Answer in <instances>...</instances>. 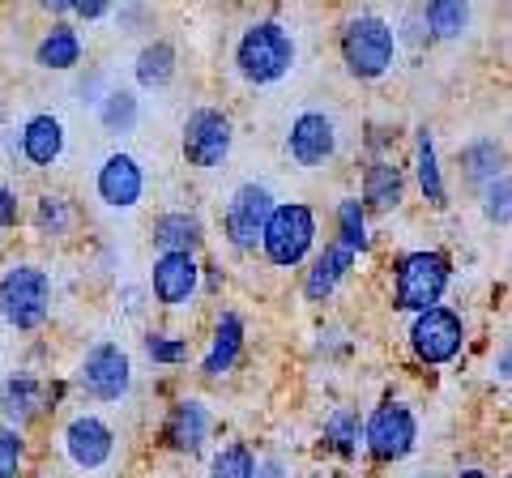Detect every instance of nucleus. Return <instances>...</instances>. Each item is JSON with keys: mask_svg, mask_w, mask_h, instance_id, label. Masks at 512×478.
Segmentation results:
<instances>
[{"mask_svg": "<svg viewBox=\"0 0 512 478\" xmlns=\"http://www.w3.org/2000/svg\"><path fill=\"white\" fill-rule=\"evenodd\" d=\"M235 65L252 86H274L295 69V39L282 22H252L235 47Z\"/></svg>", "mask_w": 512, "mask_h": 478, "instance_id": "f257e3e1", "label": "nucleus"}, {"mask_svg": "<svg viewBox=\"0 0 512 478\" xmlns=\"http://www.w3.org/2000/svg\"><path fill=\"white\" fill-rule=\"evenodd\" d=\"M448 278H453V265H448L444 252H410V257L397 261L393 274V308L414 316L440 308Z\"/></svg>", "mask_w": 512, "mask_h": 478, "instance_id": "f03ea898", "label": "nucleus"}, {"mask_svg": "<svg viewBox=\"0 0 512 478\" xmlns=\"http://www.w3.org/2000/svg\"><path fill=\"white\" fill-rule=\"evenodd\" d=\"M342 60L359 82H376L397 60V30L376 13H359L342 30Z\"/></svg>", "mask_w": 512, "mask_h": 478, "instance_id": "7ed1b4c3", "label": "nucleus"}, {"mask_svg": "<svg viewBox=\"0 0 512 478\" xmlns=\"http://www.w3.org/2000/svg\"><path fill=\"white\" fill-rule=\"evenodd\" d=\"M52 312V278L43 274L39 265H13L0 278V316L13 329H39Z\"/></svg>", "mask_w": 512, "mask_h": 478, "instance_id": "20e7f679", "label": "nucleus"}, {"mask_svg": "<svg viewBox=\"0 0 512 478\" xmlns=\"http://www.w3.org/2000/svg\"><path fill=\"white\" fill-rule=\"evenodd\" d=\"M312 244H316V214L303 201H282L261 239V252L269 257V265L295 269L312 252Z\"/></svg>", "mask_w": 512, "mask_h": 478, "instance_id": "39448f33", "label": "nucleus"}, {"mask_svg": "<svg viewBox=\"0 0 512 478\" xmlns=\"http://www.w3.org/2000/svg\"><path fill=\"white\" fill-rule=\"evenodd\" d=\"M77 385L82 393H90L94 402H120L133 385V363L116 342H99L82 355V368H77Z\"/></svg>", "mask_w": 512, "mask_h": 478, "instance_id": "423d86ee", "label": "nucleus"}, {"mask_svg": "<svg viewBox=\"0 0 512 478\" xmlns=\"http://www.w3.org/2000/svg\"><path fill=\"white\" fill-rule=\"evenodd\" d=\"M274 193L265 184H244L235 188V197L227 201V214H222V227H227V239L239 252H252L265 239V227L274 218Z\"/></svg>", "mask_w": 512, "mask_h": 478, "instance_id": "0eeeda50", "label": "nucleus"}, {"mask_svg": "<svg viewBox=\"0 0 512 478\" xmlns=\"http://www.w3.org/2000/svg\"><path fill=\"white\" fill-rule=\"evenodd\" d=\"M414 440H419V423H414L410 406H402V402L376 406L363 423V444L376 461H402L414 449Z\"/></svg>", "mask_w": 512, "mask_h": 478, "instance_id": "6e6552de", "label": "nucleus"}, {"mask_svg": "<svg viewBox=\"0 0 512 478\" xmlns=\"http://www.w3.org/2000/svg\"><path fill=\"white\" fill-rule=\"evenodd\" d=\"M231 137H235L231 133V120L222 116V111L197 107L184 120V137H180L188 167H201V171L222 167V163H227V154H231Z\"/></svg>", "mask_w": 512, "mask_h": 478, "instance_id": "1a4fd4ad", "label": "nucleus"}, {"mask_svg": "<svg viewBox=\"0 0 512 478\" xmlns=\"http://www.w3.org/2000/svg\"><path fill=\"white\" fill-rule=\"evenodd\" d=\"M410 346L423 363H453L466 346V325H461L457 312L448 308H431L423 316H414L410 325Z\"/></svg>", "mask_w": 512, "mask_h": 478, "instance_id": "9d476101", "label": "nucleus"}, {"mask_svg": "<svg viewBox=\"0 0 512 478\" xmlns=\"http://www.w3.org/2000/svg\"><path fill=\"white\" fill-rule=\"evenodd\" d=\"M333 150H338V129H333V120L325 111H303L291 124V133H286V154H291L299 167L329 163Z\"/></svg>", "mask_w": 512, "mask_h": 478, "instance_id": "9b49d317", "label": "nucleus"}, {"mask_svg": "<svg viewBox=\"0 0 512 478\" xmlns=\"http://www.w3.org/2000/svg\"><path fill=\"white\" fill-rule=\"evenodd\" d=\"M64 453H69L73 466L99 470V466L111 461V453H116V436H111V427L103 419H94V414H77V419L64 427Z\"/></svg>", "mask_w": 512, "mask_h": 478, "instance_id": "f8f14e48", "label": "nucleus"}, {"mask_svg": "<svg viewBox=\"0 0 512 478\" xmlns=\"http://www.w3.org/2000/svg\"><path fill=\"white\" fill-rule=\"evenodd\" d=\"M197 282H201V269L184 252H167V257L154 261V274H150V291L163 308H184L192 295H197Z\"/></svg>", "mask_w": 512, "mask_h": 478, "instance_id": "ddd939ff", "label": "nucleus"}, {"mask_svg": "<svg viewBox=\"0 0 512 478\" xmlns=\"http://www.w3.org/2000/svg\"><path fill=\"white\" fill-rule=\"evenodd\" d=\"M94 188H99L103 205H111V210H133L141 201V193H146V175H141V163L133 154H111L99 167Z\"/></svg>", "mask_w": 512, "mask_h": 478, "instance_id": "4468645a", "label": "nucleus"}, {"mask_svg": "<svg viewBox=\"0 0 512 478\" xmlns=\"http://www.w3.org/2000/svg\"><path fill=\"white\" fill-rule=\"evenodd\" d=\"M210 410H205V402H197V397H184V402H175L171 414H167V444L175 453H201L205 440H210Z\"/></svg>", "mask_w": 512, "mask_h": 478, "instance_id": "2eb2a0df", "label": "nucleus"}, {"mask_svg": "<svg viewBox=\"0 0 512 478\" xmlns=\"http://www.w3.org/2000/svg\"><path fill=\"white\" fill-rule=\"evenodd\" d=\"M350 269H355V252H350L342 239L338 244H325V252L312 261L308 278H303V295H308L312 304H325V299L342 286V278L350 274Z\"/></svg>", "mask_w": 512, "mask_h": 478, "instance_id": "dca6fc26", "label": "nucleus"}, {"mask_svg": "<svg viewBox=\"0 0 512 478\" xmlns=\"http://www.w3.org/2000/svg\"><path fill=\"white\" fill-rule=\"evenodd\" d=\"M201 218L188 214V210H175V214H163L154 222V248L158 257H167V252H184V257H192V252L201 248Z\"/></svg>", "mask_w": 512, "mask_h": 478, "instance_id": "f3484780", "label": "nucleus"}, {"mask_svg": "<svg viewBox=\"0 0 512 478\" xmlns=\"http://www.w3.org/2000/svg\"><path fill=\"white\" fill-rule=\"evenodd\" d=\"M43 397H47V389L35 376H9L5 389H0V414L9 419V427L22 432V427L43 410Z\"/></svg>", "mask_w": 512, "mask_h": 478, "instance_id": "a211bd4d", "label": "nucleus"}, {"mask_svg": "<svg viewBox=\"0 0 512 478\" xmlns=\"http://www.w3.org/2000/svg\"><path fill=\"white\" fill-rule=\"evenodd\" d=\"M22 154H26V163H35V167H52L64 154L60 120L56 116H30L26 129H22Z\"/></svg>", "mask_w": 512, "mask_h": 478, "instance_id": "6ab92c4d", "label": "nucleus"}, {"mask_svg": "<svg viewBox=\"0 0 512 478\" xmlns=\"http://www.w3.org/2000/svg\"><path fill=\"white\" fill-rule=\"evenodd\" d=\"M239 350H244V321L235 312H222L218 316V329H214V342H210V355L201 359V372L205 376H222L235 368Z\"/></svg>", "mask_w": 512, "mask_h": 478, "instance_id": "aec40b11", "label": "nucleus"}, {"mask_svg": "<svg viewBox=\"0 0 512 478\" xmlns=\"http://www.w3.org/2000/svg\"><path fill=\"white\" fill-rule=\"evenodd\" d=\"M402 167H393L389 158H376L372 167L363 171V205L372 210H397L402 205Z\"/></svg>", "mask_w": 512, "mask_h": 478, "instance_id": "412c9836", "label": "nucleus"}, {"mask_svg": "<svg viewBox=\"0 0 512 478\" xmlns=\"http://www.w3.org/2000/svg\"><path fill=\"white\" fill-rule=\"evenodd\" d=\"M35 60L43 69H56V73L77 69V65H82V39H77V30L73 26H52L43 35Z\"/></svg>", "mask_w": 512, "mask_h": 478, "instance_id": "4be33fe9", "label": "nucleus"}, {"mask_svg": "<svg viewBox=\"0 0 512 478\" xmlns=\"http://www.w3.org/2000/svg\"><path fill=\"white\" fill-rule=\"evenodd\" d=\"M137 86H146V90H158V86H167L171 82V73H175V47L167 39H154L141 47V56H137Z\"/></svg>", "mask_w": 512, "mask_h": 478, "instance_id": "5701e85b", "label": "nucleus"}, {"mask_svg": "<svg viewBox=\"0 0 512 478\" xmlns=\"http://www.w3.org/2000/svg\"><path fill=\"white\" fill-rule=\"evenodd\" d=\"M414 163H419V188L431 205H444V175H440V158H436V141L431 129H419L414 137Z\"/></svg>", "mask_w": 512, "mask_h": 478, "instance_id": "b1692460", "label": "nucleus"}, {"mask_svg": "<svg viewBox=\"0 0 512 478\" xmlns=\"http://www.w3.org/2000/svg\"><path fill=\"white\" fill-rule=\"evenodd\" d=\"M470 5H461V0H431L423 9V22L431 30V39H457L461 30L470 26Z\"/></svg>", "mask_w": 512, "mask_h": 478, "instance_id": "393cba45", "label": "nucleus"}, {"mask_svg": "<svg viewBox=\"0 0 512 478\" xmlns=\"http://www.w3.org/2000/svg\"><path fill=\"white\" fill-rule=\"evenodd\" d=\"M461 167H466V180L474 188H487V184H495L504 175V158H500V150H495L491 141H474V146L461 150Z\"/></svg>", "mask_w": 512, "mask_h": 478, "instance_id": "a878e982", "label": "nucleus"}, {"mask_svg": "<svg viewBox=\"0 0 512 478\" xmlns=\"http://www.w3.org/2000/svg\"><path fill=\"white\" fill-rule=\"evenodd\" d=\"M359 436H363V423H359L355 410H333L329 419H325V444L338 457H355Z\"/></svg>", "mask_w": 512, "mask_h": 478, "instance_id": "bb28decb", "label": "nucleus"}, {"mask_svg": "<svg viewBox=\"0 0 512 478\" xmlns=\"http://www.w3.org/2000/svg\"><path fill=\"white\" fill-rule=\"evenodd\" d=\"M338 235H342V244L355 252V257L372 248V235H367V218H363V201L346 197V201L338 205Z\"/></svg>", "mask_w": 512, "mask_h": 478, "instance_id": "cd10ccee", "label": "nucleus"}, {"mask_svg": "<svg viewBox=\"0 0 512 478\" xmlns=\"http://www.w3.org/2000/svg\"><path fill=\"white\" fill-rule=\"evenodd\" d=\"M99 120L107 133H133L137 129V99L128 90H111L99 107Z\"/></svg>", "mask_w": 512, "mask_h": 478, "instance_id": "c85d7f7f", "label": "nucleus"}, {"mask_svg": "<svg viewBox=\"0 0 512 478\" xmlns=\"http://www.w3.org/2000/svg\"><path fill=\"white\" fill-rule=\"evenodd\" d=\"M210 478H256V457L248 453V444H227L210 461Z\"/></svg>", "mask_w": 512, "mask_h": 478, "instance_id": "c756f323", "label": "nucleus"}, {"mask_svg": "<svg viewBox=\"0 0 512 478\" xmlns=\"http://www.w3.org/2000/svg\"><path fill=\"white\" fill-rule=\"evenodd\" d=\"M35 227H39V235H52V239L69 235V227H73V210H69V201H64V197H39Z\"/></svg>", "mask_w": 512, "mask_h": 478, "instance_id": "7c9ffc66", "label": "nucleus"}, {"mask_svg": "<svg viewBox=\"0 0 512 478\" xmlns=\"http://www.w3.org/2000/svg\"><path fill=\"white\" fill-rule=\"evenodd\" d=\"M483 214H487V222H495V227L512 222V180L508 175H500L495 184L483 188Z\"/></svg>", "mask_w": 512, "mask_h": 478, "instance_id": "2f4dec72", "label": "nucleus"}, {"mask_svg": "<svg viewBox=\"0 0 512 478\" xmlns=\"http://www.w3.org/2000/svg\"><path fill=\"white\" fill-rule=\"evenodd\" d=\"M22 453H26V444L18 427H0V478H18Z\"/></svg>", "mask_w": 512, "mask_h": 478, "instance_id": "473e14b6", "label": "nucleus"}, {"mask_svg": "<svg viewBox=\"0 0 512 478\" xmlns=\"http://www.w3.org/2000/svg\"><path fill=\"white\" fill-rule=\"evenodd\" d=\"M146 355L154 363H184L188 359V342L171 338V333H146Z\"/></svg>", "mask_w": 512, "mask_h": 478, "instance_id": "72a5a7b5", "label": "nucleus"}, {"mask_svg": "<svg viewBox=\"0 0 512 478\" xmlns=\"http://www.w3.org/2000/svg\"><path fill=\"white\" fill-rule=\"evenodd\" d=\"M0 227H18V197L5 184H0Z\"/></svg>", "mask_w": 512, "mask_h": 478, "instance_id": "f704fd0d", "label": "nucleus"}, {"mask_svg": "<svg viewBox=\"0 0 512 478\" xmlns=\"http://www.w3.org/2000/svg\"><path fill=\"white\" fill-rule=\"evenodd\" d=\"M73 13L82 22H99V18H107V13H111V5H103V0H77Z\"/></svg>", "mask_w": 512, "mask_h": 478, "instance_id": "c9c22d12", "label": "nucleus"}, {"mask_svg": "<svg viewBox=\"0 0 512 478\" xmlns=\"http://www.w3.org/2000/svg\"><path fill=\"white\" fill-rule=\"evenodd\" d=\"M256 478H291L282 470V461H261V466H256Z\"/></svg>", "mask_w": 512, "mask_h": 478, "instance_id": "e433bc0d", "label": "nucleus"}, {"mask_svg": "<svg viewBox=\"0 0 512 478\" xmlns=\"http://www.w3.org/2000/svg\"><path fill=\"white\" fill-rule=\"evenodd\" d=\"M500 380H512V355H508V350L500 355Z\"/></svg>", "mask_w": 512, "mask_h": 478, "instance_id": "4c0bfd02", "label": "nucleus"}, {"mask_svg": "<svg viewBox=\"0 0 512 478\" xmlns=\"http://www.w3.org/2000/svg\"><path fill=\"white\" fill-rule=\"evenodd\" d=\"M457 478H491V474H483V470H461Z\"/></svg>", "mask_w": 512, "mask_h": 478, "instance_id": "58836bf2", "label": "nucleus"}, {"mask_svg": "<svg viewBox=\"0 0 512 478\" xmlns=\"http://www.w3.org/2000/svg\"><path fill=\"white\" fill-rule=\"evenodd\" d=\"M414 478H440V474H431V470H427V474H414Z\"/></svg>", "mask_w": 512, "mask_h": 478, "instance_id": "ea45409f", "label": "nucleus"}, {"mask_svg": "<svg viewBox=\"0 0 512 478\" xmlns=\"http://www.w3.org/2000/svg\"><path fill=\"white\" fill-rule=\"evenodd\" d=\"M0 120H5V107H0Z\"/></svg>", "mask_w": 512, "mask_h": 478, "instance_id": "a19ab883", "label": "nucleus"}]
</instances>
